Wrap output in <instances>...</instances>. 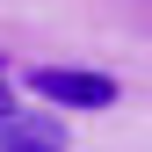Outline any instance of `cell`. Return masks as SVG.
Returning a JSON list of instances; mask_svg holds the SVG:
<instances>
[{
  "mask_svg": "<svg viewBox=\"0 0 152 152\" xmlns=\"http://www.w3.org/2000/svg\"><path fill=\"white\" fill-rule=\"evenodd\" d=\"M29 94H44V102H58V109H109V102H116V80H109V72L36 65V72H29Z\"/></svg>",
  "mask_w": 152,
  "mask_h": 152,
  "instance_id": "cell-1",
  "label": "cell"
},
{
  "mask_svg": "<svg viewBox=\"0 0 152 152\" xmlns=\"http://www.w3.org/2000/svg\"><path fill=\"white\" fill-rule=\"evenodd\" d=\"M7 152H65L58 138H7Z\"/></svg>",
  "mask_w": 152,
  "mask_h": 152,
  "instance_id": "cell-2",
  "label": "cell"
},
{
  "mask_svg": "<svg viewBox=\"0 0 152 152\" xmlns=\"http://www.w3.org/2000/svg\"><path fill=\"white\" fill-rule=\"evenodd\" d=\"M7 109H15V94H7V80H0V116H7Z\"/></svg>",
  "mask_w": 152,
  "mask_h": 152,
  "instance_id": "cell-3",
  "label": "cell"
}]
</instances>
